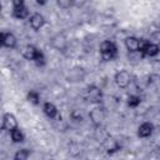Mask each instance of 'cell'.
<instances>
[{"instance_id":"obj_21","label":"cell","mask_w":160,"mask_h":160,"mask_svg":"<svg viewBox=\"0 0 160 160\" xmlns=\"http://www.w3.org/2000/svg\"><path fill=\"white\" fill-rule=\"evenodd\" d=\"M149 42L150 41L146 40V39H139V51L138 52H140L142 56H145V50H146Z\"/></svg>"},{"instance_id":"obj_6","label":"cell","mask_w":160,"mask_h":160,"mask_svg":"<svg viewBox=\"0 0 160 160\" xmlns=\"http://www.w3.org/2000/svg\"><path fill=\"white\" fill-rule=\"evenodd\" d=\"M29 24H30L32 30L38 31L45 25V18L40 12H34L29 16Z\"/></svg>"},{"instance_id":"obj_18","label":"cell","mask_w":160,"mask_h":160,"mask_svg":"<svg viewBox=\"0 0 160 160\" xmlns=\"http://www.w3.org/2000/svg\"><path fill=\"white\" fill-rule=\"evenodd\" d=\"M34 62H35V65L39 66V68H42V66L45 65L46 58H45V55H44V52H42L41 50H38V52H36V55H35V59H34Z\"/></svg>"},{"instance_id":"obj_7","label":"cell","mask_w":160,"mask_h":160,"mask_svg":"<svg viewBox=\"0 0 160 160\" xmlns=\"http://www.w3.org/2000/svg\"><path fill=\"white\" fill-rule=\"evenodd\" d=\"M101 99H102V91H101V89L98 88L96 85L89 86V89H88V100L90 102L98 104V102L101 101Z\"/></svg>"},{"instance_id":"obj_16","label":"cell","mask_w":160,"mask_h":160,"mask_svg":"<svg viewBox=\"0 0 160 160\" xmlns=\"http://www.w3.org/2000/svg\"><path fill=\"white\" fill-rule=\"evenodd\" d=\"M26 100H28L29 102H31L32 105H39V104H40V95H39L38 91L31 90V91L28 92V95H26Z\"/></svg>"},{"instance_id":"obj_5","label":"cell","mask_w":160,"mask_h":160,"mask_svg":"<svg viewBox=\"0 0 160 160\" xmlns=\"http://www.w3.org/2000/svg\"><path fill=\"white\" fill-rule=\"evenodd\" d=\"M16 128H19V125H18V120H16L15 115L11 114V112L4 114V116H2V129L10 132L11 130H14Z\"/></svg>"},{"instance_id":"obj_19","label":"cell","mask_w":160,"mask_h":160,"mask_svg":"<svg viewBox=\"0 0 160 160\" xmlns=\"http://www.w3.org/2000/svg\"><path fill=\"white\" fill-rule=\"evenodd\" d=\"M29 156H30V150H28V149H20V150H18L15 152L14 159L15 160H26Z\"/></svg>"},{"instance_id":"obj_9","label":"cell","mask_w":160,"mask_h":160,"mask_svg":"<svg viewBox=\"0 0 160 160\" xmlns=\"http://www.w3.org/2000/svg\"><path fill=\"white\" fill-rule=\"evenodd\" d=\"M66 38L62 35V34H58V35H55L52 39H51V45L56 49V50H64L65 48H66Z\"/></svg>"},{"instance_id":"obj_2","label":"cell","mask_w":160,"mask_h":160,"mask_svg":"<svg viewBox=\"0 0 160 160\" xmlns=\"http://www.w3.org/2000/svg\"><path fill=\"white\" fill-rule=\"evenodd\" d=\"M114 80H115L116 85H118L120 89H126V88H129V86L131 85L132 76H131V74H130L128 70L122 69V70H120V71H118V72L115 74Z\"/></svg>"},{"instance_id":"obj_13","label":"cell","mask_w":160,"mask_h":160,"mask_svg":"<svg viewBox=\"0 0 160 160\" xmlns=\"http://www.w3.org/2000/svg\"><path fill=\"white\" fill-rule=\"evenodd\" d=\"M38 48H35L34 45H26L25 48H24V50H22V56L26 59V60H31V61H34V59H35V55H36V52H38Z\"/></svg>"},{"instance_id":"obj_1","label":"cell","mask_w":160,"mask_h":160,"mask_svg":"<svg viewBox=\"0 0 160 160\" xmlns=\"http://www.w3.org/2000/svg\"><path fill=\"white\" fill-rule=\"evenodd\" d=\"M100 54L104 61H111L118 56V46L111 40L102 41L100 44Z\"/></svg>"},{"instance_id":"obj_8","label":"cell","mask_w":160,"mask_h":160,"mask_svg":"<svg viewBox=\"0 0 160 160\" xmlns=\"http://www.w3.org/2000/svg\"><path fill=\"white\" fill-rule=\"evenodd\" d=\"M152 131H154V125H152L151 122H148V121H146V122H142V124L138 128V136L145 139V138L151 136Z\"/></svg>"},{"instance_id":"obj_4","label":"cell","mask_w":160,"mask_h":160,"mask_svg":"<svg viewBox=\"0 0 160 160\" xmlns=\"http://www.w3.org/2000/svg\"><path fill=\"white\" fill-rule=\"evenodd\" d=\"M0 42L4 48H8V49H14L18 44V40H16V36L12 34V32H6V31H2L0 34Z\"/></svg>"},{"instance_id":"obj_11","label":"cell","mask_w":160,"mask_h":160,"mask_svg":"<svg viewBox=\"0 0 160 160\" xmlns=\"http://www.w3.org/2000/svg\"><path fill=\"white\" fill-rule=\"evenodd\" d=\"M42 111H44V114L48 116V118H50V119H55L56 116H58V108L52 104V102H44V105H42Z\"/></svg>"},{"instance_id":"obj_25","label":"cell","mask_w":160,"mask_h":160,"mask_svg":"<svg viewBox=\"0 0 160 160\" xmlns=\"http://www.w3.org/2000/svg\"><path fill=\"white\" fill-rule=\"evenodd\" d=\"M35 1H36V4H38V5H41V6H42V5H45V4H46V1H48V0H35Z\"/></svg>"},{"instance_id":"obj_10","label":"cell","mask_w":160,"mask_h":160,"mask_svg":"<svg viewBox=\"0 0 160 160\" xmlns=\"http://www.w3.org/2000/svg\"><path fill=\"white\" fill-rule=\"evenodd\" d=\"M125 48L129 52H138L139 51V39L135 36H128L125 39Z\"/></svg>"},{"instance_id":"obj_26","label":"cell","mask_w":160,"mask_h":160,"mask_svg":"<svg viewBox=\"0 0 160 160\" xmlns=\"http://www.w3.org/2000/svg\"><path fill=\"white\" fill-rule=\"evenodd\" d=\"M84 2V0H74V5H81Z\"/></svg>"},{"instance_id":"obj_15","label":"cell","mask_w":160,"mask_h":160,"mask_svg":"<svg viewBox=\"0 0 160 160\" xmlns=\"http://www.w3.org/2000/svg\"><path fill=\"white\" fill-rule=\"evenodd\" d=\"M159 52H160V46H159L158 44L150 41L149 45H148V48H146V50H145V56L154 58V56H156Z\"/></svg>"},{"instance_id":"obj_12","label":"cell","mask_w":160,"mask_h":160,"mask_svg":"<svg viewBox=\"0 0 160 160\" xmlns=\"http://www.w3.org/2000/svg\"><path fill=\"white\" fill-rule=\"evenodd\" d=\"M12 16L16 19H26L29 18V10L25 5L22 6H18V8H12Z\"/></svg>"},{"instance_id":"obj_22","label":"cell","mask_w":160,"mask_h":160,"mask_svg":"<svg viewBox=\"0 0 160 160\" xmlns=\"http://www.w3.org/2000/svg\"><path fill=\"white\" fill-rule=\"evenodd\" d=\"M56 4L61 9H69L70 6L74 5V0H56Z\"/></svg>"},{"instance_id":"obj_3","label":"cell","mask_w":160,"mask_h":160,"mask_svg":"<svg viewBox=\"0 0 160 160\" xmlns=\"http://www.w3.org/2000/svg\"><path fill=\"white\" fill-rule=\"evenodd\" d=\"M89 118H90V120H91L94 126H96V128L101 126L102 121L105 120V109L102 106H100V105L95 106L92 110H90Z\"/></svg>"},{"instance_id":"obj_17","label":"cell","mask_w":160,"mask_h":160,"mask_svg":"<svg viewBox=\"0 0 160 160\" xmlns=\"http://www.w3.org/2000/svg\"><path fill=\"white\" fill-rule=\"evenodd\" d=\"M141 102V98L138 94H130L128 96V105L130 108H138Z\"/></svg>"},{"instance_id":"obj_20","label":"cell","mask_w":160,"mask_h":160,"mask_svg":"<svg viewBox=\"0 0 160 160\" xmlns=\"http://www.w3.org/2000/svg\"><path fill=\"white\" fill-rule=\"evenodd\" d=\"M70 118L75 121V122H81L84 120V116H82V112L80 110H72L70 112Z\"/></svg>"},{"instance_id":"obj_24","label":"cell","mask_w":160,"mask_h":160,"mask_svg":"<svg viewBox=\"0 0 160 160\" xmlns=\"http://www.w3.org/2000/svg\"><path fill=\"white\" fill-rule=\"evenodd\" d=\"M12 8H18V6H22L25 5V0H11Z\"/></svg>"},{"instance_id":"obj_23","label":"cell","mask_w":160,"mask_h":160,"mask_svg":"<svg viewBox=\"0 0 160 160\" xmlns=\"http://www.w3.org/2000/svg\"><path fill=\"white\" fill-rule=\"evenodd\" d=\"M151 70H152V74H155L156 76H160V60H154L152 61Z\"/></svg>"},{"instance_id":"obj_14","label":"cell","mask_w":160,"mask_h":160,"mask_svg":"<svg viewBox=\"0 0 160 160\" xmlns=\"http://www.w3.org/2000/svg\"><path fill=\"white\" fill-rule=\"evenodd\" d=\"M10 138H11V140H12L14 142L20 144V142H22V141H24L25 135H24V132L21 131V129H20V128H16V129H14V130H11V131H10Z\"/></svg>"}]
</instances>
